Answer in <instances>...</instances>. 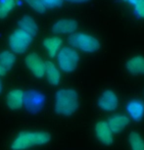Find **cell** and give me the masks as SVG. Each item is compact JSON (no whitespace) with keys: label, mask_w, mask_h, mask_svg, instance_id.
<instances>
[{"label":"cell","mask_w":144,"mask_h":150,"mask_svg":"<svg viewBox=\"0 0 144 150\" xmlns=\"http://www.w3.org/2000/svg\"><path fill=\"white\" fill-rule=\"evenodd\" d=\"M80 106V96L74 88H61L55 94L54 110L58 115L69 117L75 114Z\"/></svg>","instance_id":"cell-1"},{"label":"cell","mask_w":144,"mask_h":150,"mask_svg":"<svg viewBox=\"0 0 144 150\" xmlns=\"http://www.w3.org/2000/svg\"><path fill=\"white\" fill-rule=\"evenodd\" d=\"M51 139V135L46 132L35 131V132H21L15 137L12 142L13 150H26L35 145H43Z\"/></svg>","instance_id":"cell-2"},{"label":"cell","mask_w":144,"mask_h":150,"mask_svg":"<svg viewBox=\"0 0 144 150\" xmlns=\"http://www.w3.org/2000/svg\"><path fill=\"white\" fill-rule=\"evenodd\" d=\"M68 43L74 49L85 53H95L100 49V42L97 38L85 33H74L68 38Z\"/></svg>","instance_id":"cell-3"},{"label":"cell","mask_w":144,"mask_h":150,"mask_svg":"<svg viewBox=\"0 0 144 150\" xmlns=\"http://www.w3.org/2000/svg\"><path fill=\"white\" fill-rule=\"evenodd\" d=\"M59 68L65 73H72L78 68L80 63V55L74 48L66 46L60 49L57 54Z\"/></svg>","instance_id":"cell-4"},{"label":"cell","mask_w":144,"mask_h":150,"mask_svg":"<svg viewBox=\"0 0 144 150\" xmlns=\"http://www.w3.org/2000/svg\"><path fill=\"white\" fill-rule=\"evenodd\" d=\"M45 105V96L42 92L35 89H29L24 94V104L30 114H37L42 110Z\"/></svg>","instance_id":"cell-5"},{"label":"cell","mask_w":144,"mask_h":150,"mask_svg":"<svg viewBox=\"0 0 144 150\" xmlns=\"http://www.w3.org/2000/svg\"><path fill=\"white\" fill-rule=\"evenodd\" d=\"M32 41V36L22 30H16L9 38V46L13 53L23 54L27 51Z\"/></svg>","instance_id":"cell-6"},{"label":"cell","mask_w":144,"mask_h":150,"mask_svg":"<svg viewBox=\"0 0 144 150\" xmlns=\"http://www.w3.org/2000/svg\"><path fill=\"white\" fill-rule=\"evenodd\" d=\"M96 104L104 112H113L119 106V96L114 90L106 89L97 98Z\"/></svg>","instance_id":"cell-7"},{"label":"cell","mask_w":144,"mask_h":150,"mask_svg":"<svg viewBox=\"0 0 144 150\" xmlns=\"http://www.w3.org/2000/svg\"><path fill=\"white\" fill-rule=\"evenodd\" d=\"M95 137L101 144L105 146H110L114 143V134L109 128L106 121L101 120L96 123L94 127Z\"/></svg>","instance_id":"cell-8"},{"label":"cell","mask_w":144,"mask_h":150,"mask_svg":"<svg viewBox=\"0 0 144 150\" xmlns=\"http://www.w3.org/2000/svg\"><path fill=\"white\" fill-rule=\"evenodd\" d=\"M26 65L29 70L36 78H43L45 71V62L36 54V53H30L27 55Z\"/></svg>","instance_id":"cell-9"},{"label":"cell","mask_w":144,"mask_h":150,"mask_svg":"<svg viewBox=\"0 0 144 150\" xmlns=\"http://www.w3.org/2000/svg\"><path fill=\"white\" fill-rule=\"evenodd\" d=\"M126 110L128 118L134 122H140L144 118V101L137 98L131 99L126 103Z\"/></svg>","instance_id":"cell-10"},{"label":"cell","mask_w":144,"mask_h":150,"mask_svg":"<svg viewBox=\"0 0 144 150\" xmlns=\"http://www.w3.org/2000/svg\"><path fill=\"white\" fill-rule=\"evenodd\" d=\"M78 22L74 19H61L52 27V32L56 35L74 33L78 30Z\"/></svg>","instance_id":"cell-11"},{"label":"cell","mask_w":144,"mask_h":150,"mask_svg":"<svg viewBox=\"0 0 144 150\" xmlns=\"http://www.w3.org/2000/svg\"><path fill=\"white\" fill-rule=\"evenodd\" d=\"M108 124L109 128L111 129L113 134H118L120 132H122L129 124V118L126 115L122 114H117L113 115L111 117L108 118V120L106 121Z\"/></svg>","instance_id":"cell-12"},{"label":"cell","mask_w":144,"mask_h":150,"mask_svg":"<svg viewBox=\"0 0 144 150\" xmlns=\"http://www.w3.org/2000/svg\"><path fill=\"white\" fill-rule=\"evenodd\" d=\"M126 71L132 76L144 75V56L135 55L129 58L126 63Z\"/></svg>","instance_id":"cell-13"},{"label":"cell","mask_w":144,"mask_h":150,"mask_svg":"<svg viewBox=\"0 0 144 150\" xmlns=\"http://www.w3.org/2000/svg\"><path fill=\"white\" fill-rule=\"evenodd\" d=\"M24 94L25 92L22 89H12L7 93L6 104L8 108L11 110H19L24 104Z\"/></svg>","instance_id":"cell-14"},{"label":"cell","mask_w":144,"mask_h":150,"mask_svg":"<svg viewBox=\"0 0 144 150\" xmlns=\"http://www.w3.org/2000/svg\"><path fill=\"white\" fill-rule=\"evenodd\" d=\"M44 76L46 77L47 81L51 86H58L61 81V75L60 72H59V69L51 61L45 62Z\"/></svg>","instance_id":"cell-15"},{"label":"cell","mask_w":144,"mask_h":150,"mask_svg":"<svg viewBox=\"0 0 144 150\" xmlns=\"http://www.w3.org/2000/svg\"><path fill=\"white\" fill-rule=\"evenodd\" d=\"M62 43H63L62 39L60 38H57V36L47 38L43 40V46L47 51L49 57L51 58H54L58 54V52L61 49Z\"/></svg>","instance_id":"cell-16"},{"label":"cell","mask_w":144,"mask_h":150,"mask_svg":"<svg viewBox=\"0 0 144 150\" xmlns=\"http://www.w3.org/2000/svg\"><path fill=\"white\" fill-rule=\"evenodd\" d=\"M19 30H24L25 33H29L30 35H32V38L37 35L38 32V27L35 19H32L30 16H24L23 18L19 21Z\"/></svg>","instance_id":"cell-17"},{"label":"cell","mask_w":144,"mask_h":150,"mask_svg":"<svg viewBox=\"0 0 144 150\" xmlns=\"http://www.w3.org/2000/svg\"><path fill=\"white\" fill-rule=\"evenodd\" d=\"M128 142L131 150H144V137L137 131H132L128 135Z\"/></svg>","instance_id":"cell-18"},{"label":"cell","mask_w":144,"mask_h":150,"mask_svg":"<svg viewBox=\"0 0 144 150\" xmlns=\"http://www.w3.org/2000/svg\"><path fill=\"white\" fill-rule=\"evenodd\" d=\"M15 61H16L15 54L12 51L5 50V51H2L0 53V65L6 71L11 69L14 66Z\"/></svg>","instance_id":"cell-19"},{"label":"cell","mask_w":144,"mask_h":150,"mask_svg":"<svg viewBox=\"0 0 144 150\" xmlns=\"http://www.w3.org/2000/svg\"><path fill=\"white\" fill-rule=\"evenodd\" d=\"M16 5L15 0H0V19L5 18Z\"/></svg>","instance_id":"cell-20"},{"label":"cell","mask_w":144,"mask_h":150,"mask_svg":"<svg viewBox=\"0 0 144 150\" xmlns=\"http://www.w3.org/2000/svg\"><path fill=\"white\" fill-rule=\"evenodd\" d=\"M25 2H27L29 4V6L39 14H42L45 12L46 8H45L42 0H25Z\"/></svg>","instance_id":"cell-21"},{"label":"cell","mask_w":144,"mask_h":150,"mask_svg":"<svg viewBox=\"0 0 144 150\" xmlns=\"http://www.w3.org/2000/svg\"><path fill=\"white\" fill-rule=\"evenodd\" d=\"M128 2L133 5L135 14L144 19V0H128Z\"/></svg>","instance_id":"cell-22"},{"label":"cell","mask_w":144,"mask_h":150,"mask_svg":"<svg viewBox=\"0 0 144 150\" xmlns=\"http://www.w3.org/2000/svg\"><path fill=\"white\" fill-rule=\"evenodd\" d=\"M45 8L49 9H54V8H59L63 5V0H42Z\"/></svg>","instance_id":"cell-23"},{"label":"cell","mask_w":144,"mask_h":150,"mask_svg":"<svg viewBox=\"0 0 144 150\" xmlns=\"http://www.w3.org/2000/svg\"><path fill=\"white\" fill-rule=\"evenodd\" d=\"M69 2H73V3H84V2H87L89 0H67Z\"/></svg>","instance_id":"cell-24"},{"label":"cell","mask_w":144,"mask_h":150,"mask_svg":"<svg viewBox=\"0 0 144 150\" xmlns=\"http://www.w3.org/2000/svg\"><path fill=\"white\" fill-rule=\"evenodd\" d=\"M5 74H6V70L4 69L3 67L0 65V77H2V76H4Z\"/></svg>","instance_id":"cell-25"},{"label":"cell","mask_w":144,"mask_h":150,"mask_svg":"<svg viewBox=\"0 0 144 150\" xmlns=\"http://www.w3.org/2000/svg\"><path fill=\"white\" fill-rule=\"evenodd\" d=\"M2 91V83H1V81H0V92Z\"/></svg>","instance_id":"cell-26"},{"label":"cell","mask_w":144,"mask_h":150,"mask_svg":"<svg viewBox=\"0 0 144 150\" xmlns=\"http://www.w3.org/2000/svg\"><path fill=\"white\" fill-rule=\"evenodd\" d=\"M126 1H128V0H126Z\"/></svg>","instance_id":"cell-27"}]
</instances>
